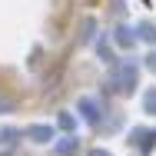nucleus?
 <instances>
[{
  "label": "nucleus",
  "instance_id": "nucleus-13",
  "mask_svg": "<svg viewBox=\"0 0 156 156\" xmlns=\"http://www.w3.org/2000/svg\"><path fill=\"white\" fill-rule=\"evenodd\" d=\"M90 156H110V153H106V150H93Z\"/></svg>",
  "mask_w": 156,
  "mask_h": 156
},
{
  "label": "nucleus",
  "instance_id": "nucleus-5",
  "mask_svg": "<svg viewBox=\"0 0 156 156\" xmlns=\"http://www.w3.org/2000/svg\"><path fill=\"white\" fill-rule=\"evenodd\" d=\"M50 136H53L50 126H30V140H37V143H47Z\"/></svg>",
  "mask_w": 156,
  "mask_h": 156
},
{
  "label": "nucleus",
  "instance_id": "nucleus-3",
  "mask_svg": "<svg viewBox=\"0 0 156 156\" xmlns=\"http://www.w3.org/2000/svg\"><path fill=\"white\" fill-rule=\"evenodd\" d=\"M80 110H83V116H87L90 123H96V120H100V106H96L93 100H80Z\"/></svg>",
  "mask_w": 156,
  "mask_h": 156
},
{
  "label": "nucleus",
  "instance_id": "nucleus-4",
  "mask_svg": "<svg viewBox=\"0 0 156 156\" xmlns=\"http://www.w3.org/2000/svg\"><path fill=\"white\" fill-rule=\"evenodd\" d=\"M76 146H80V143H76L73 136H66L63 143H57V156H73V153H76Z\"/></svg>",
  "mask_w": 156,
  "mask_h": 156
},
{
  "label": "nucleus",
  "instance_id": "nucleus-7",
  "mask_svg": "<svg viewBox=\"0 0 156 156\" xmlns=\"http://www.w3.org/2000/svg\"><path fill=\"white\" fill-rule=\"evenodd\" d=\"M17 140V129L13 126H0V143H13Z\"/></svg>",
  "mask_w": 156,
  "mask_h": 156
},
{
  "label": "nucleus",
  "instance_id": "nucleus-8",
  "mask_svg": "<svg viewBox=\"0 0 156 156\" xmlns=\"http://www.w3.org/2000/svg\"><path fill=\"white\" fill-rule=\"evenodd\" d=\"M143 106H146L150 113H156V87L150 90V93H146V100H143Z\"/></svg>",
  "mask_w": 156,
  "mask_h": 156
},
{
  "label": "nucleus",
  "instance_id": "nucleus-9",
  "mask_svg": "<svg viewBox=\"0 0 156 156\" xmlns=\"http://www.w3.org/2000/svg\"><path fill=\"white\" fill-rule=\"evenodd\" d=\"M116 43H120V47H129V43H133L129 30H116Z\"/></svg>",
  "mask_w": 156,
  "mask_h": 156
},
{
  "label": "nucleus",
  "instance_id": "nucleus-12",
  "mask_svg": "<svg viewBox=\"0 0 156 156\" xmlns=\"http://www.w3.org/2000/svg\"><path fill=\"white\" fill-rule=\"evenodd\" d=\"M7 110H10V103H7V100H0V113H7Z\"/></svg>",
  "mask_w": 156,
  "mask_h": 156
},
{
  "label": "nucleus",
  "instance_id": "nucleus-10",
  "mask_svg": "<svg viewBox=\"0 0 156 156\" xmlns=\"http://www.w3.org/2000/svg\"><path fill=\"white\" fill-rule=\"evenodd\" d=\"M60 126H63V129H73V116H70V113H63V116H60Z\"/></svg>",
  "mask_w": 156,
  "mask_h": 156
},
{
  "label": "nucleus",
  "instance_id": "nucleus-6",
  "mask_svg": "<svg viewBox=\"0 0 156 156\" xmlns=\"http://www.w3.org/2000/svg\"><path fill=\"white\" fill-rule=\"evenodd\" d=\"M140 37H143L146 43H156V27L153 23H140Z\"/></svg>",
  "mask_w": 156,
  "mask_h": 156
},
{
  "label": "nucleus",
  "instance_id": "nucleus-2",
  "mask_svg": "<svg viewBox=\"0 0 156 156\" xmlns=\"http://www.w3.org/2000/svg\"><path fill=\"white\" fill-rule=\"evenodd\" d=\"M133 87H136V66H133V63H126L123 70H120V90L129 93Z\"/></svg>",
  "mask_w": 156,
  "mask_h": 156
},
{
  "label": "nucleus",
  "instance_id": "nucleus-11",
  "mask_svg": "<svg viewBox=\"0 0 156 156\" xmlns=\"http://www.w3.org/2000/svg\"><path fill=\"white\" fill-rule=\"evenodd\" d=\"M146 63H150V70H156V53H150V57H146Z\"/></svg>",
  "mask_w": 156,
  "mask_h": 156
},
{
  "label": "nucleus",
  "instance_id": "nucleus-1",
  "mask_svg": "<svg viewBox=\"0 0 156 156\" xmlns=\"http://www.w3.org/2000/svg\"><path fill=\"white\" fill-rule=\"evenodd\" d=\"M133 143H136L140 150H153L156 146V133L153 129H133Z\"/></svg>",
  "mask_w": 156,
  "mask_h": 156
}]
</instances>
